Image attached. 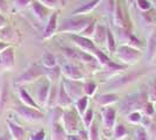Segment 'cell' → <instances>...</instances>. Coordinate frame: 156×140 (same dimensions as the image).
Masks as SVG:
<instances>
[{"label": "cell", "mask_w": 156, "mask_h": 140, "mask_svg": "<svg viewBox=\"0 0 156 140\" xmlns=\"http://www.w3.org/2000/svg\"><path fill=\"white\" fill-rule=\"evenodd\" d=\"M94 21L92 16L88 15H78L72 16L66 20H63L62 23L60 25L58 33L60 34H74V35H80L82 32L86 29L87 27Z\"/></svg>", "instance_id": "obj_1"}, {"label": "cell", "mask_w": 156, "mask_h": 140, "mask_svg": "<svg viewBox=\"0 0 156 140\" xmlns=\"http://www.w3.org/2000/svg\"><path fill=\"white\" fill-rule=\"evenodd\" d=\"M147 102H148L147 89L144 91L132 93V95L127 96V98L122 101L121 105H120V112L125 116H127L128 113H130L133 111H141L142 112V109Z\"/></svg>", "instance_id": "obj_2"}, {"label": "cell", "mask_w": 156, "mask_h": 140, "mask_svg": "<svg viewBox=\"0 0 156 140\" xmlns=\"http://www.w3.org/2000/svg\"><path fill=\"white\" fill-rule=\"evenodd\" d=\"M45 77V68L39 64H31L20 76L16 78V85L23 86L38 82L40 78Z\"/></svg>", "instance_id": "obj_3"}, {"label": "cell", "mask_w": 156, "mask_h": 140, "mask_svg": "<svg viewBox=\"0 0 156 140\" xmlns=\"http://www.w3.org/2000/svg\"><path fill=\"white\" fill-rule=\"evenodd\" d=\"M76 110L74 109H65L62 112V126L67 135L69 134H78L80 131V120Z\"/></svg>", "instance_id": "obj_4"}, {"label": "cell", "mask_w": 156, "mask_h": 140, "mask_svg": "<svg viewBox=\"0 0 156 140\" xmlns=\"http://www.w3.org/2000/svg\"><path fill=\"white\" fill-rule=\"evenodd\" d=\"M115 53L121 63L128 65V67L136 64L141 58V52L139 49H135L133 47L126 46V45H121L116 49Z\"/></svg>", "instance_id": "obj_5"}, {"label": "cell", "mask_w": 156, "mask_h": 140, "mask_svg": "<svg viewBox=\"0 0 156 140\" xmlns=\"http://www.w3.org/2000/svg\"><path fill=\"white\" fill-rule=\"evenodd\" d=\"M51 86L52 83L47 79L46 77L40 78L39 81L37 82V88L34 90V101L37 102V104L39 105L40 108H46L47 101H48V95L51 91Z\"/></svg>", "instance_id": "obj_6"}, {"label": "cell", "mask_w": 156, "mask_h": 140, "mask_svg": "<svg viewBox=\"0 0 156 140\" xmlns=\"http://www.w3.org/2000/svg\"><path fill=\"white\" fill-rule=\"evenodd\" d=\"M61 72L63 78H67L70 81H85L86 78L83 68L70 61H67L61 65Z\"/></svg>", "instance_id": "obj_7"}, {"label": "cell", "mask_w": 156, "mask_h": 140, "mask_svg": "<svg viewBox=\"0 0 156 140\" xmlns=\"http://www.w3.org/2000/svg\"><path fill=\"white\" fill-rule=\"evenodd\" d=\"M16 113L20 118H23L25 122L27 123H41L44 119H45V116L42 113V111L37 109H33V108H28V106H25V105H19L16 106Z\"/></svg>", "instance_id": "obj_8"}, {"label": "cell", "mask_w": 156, "mask_h": 140, "mask_svg": "<svg viewBox=\"0 0 156 140\" xmlns=\"http://www.w3.org/2000/svg\"><path fill=\"white\" fill-rule=\"evenodd\" d=\"M83 82L85 81H70L67 78H63L61 84L65 88L66 92L68 93V96L75 102L80 99L81 97L86 96L83 91Z\"/></svg>", "instance_id": "obj_9"}, {"label": "cell", "mask_w": 156, "mask_h": 140, "mask_svg": "<svg viewBox=\"0 0 156 140\" xmlns=\"http://www.w3.org/2000/svg\"><path fill=\"white\" fill-rule=\"evenodd\" d=\"M68 38L73 41L74 46H76L78 49L85 52V53L92 54L94 56V54H95L96 50H98L96 46L94 45V42L90 39L83 38V36H81V35H74V34H69Z\"/></svg>", "instance_id": "obj_10"}, {"label": "cell", "mask_w": 156, "mask_h": 140, "mask_svg": "<svg viewBox=\"0 0 156 140\" xmlns=\"http://www.w3.org/2000/svg\"><path fill=\"white\" fill-rule=\"evenodd\" d=\"M102 125L106 133H112L115 127V120H116V110L112 106L102 108L101 109Z\"/></svg>", "instance_id": "obj_11"}, {"label": "cell", "mask_w": 156, "mask_h": 140, "mask_svg": "<svg viewBox=\"0 0 156 140\" xmlns=\"http://www.w3.org/2000/svg\"><path fill=\"white\" fill-rule=\"evenodd\" d=\"M140 76H141V72H139V71H133V72H130V74L122 75V76L117 77L116 79H114L113 82H110L109 89L117 90V89H121V88H123V86L129 85L130 83L135 82Z\"/></svg>", "instance_id": "obj_12"}, {"label": "cell", "mask_w": 156, "mask_h": 140, "mask_svg": "<svg viewBox=\"0 0 156 140\" xmlns=\"http://www.w3.org/2000/svg\"><path fill=\"white\" fill-rule=\"evenodd\" d=\"M58 19H59V13H58V12L51 14V16L48 18L46 27H45V31H44V35H42V39L44 40L52 39L55 34L58 33V29H59Z\"/></svg>", "instance_id": "obj_13"}, {"label": "cell", "mask_w": 156, "mask_h": 140, "mask_svg": "<svg viewBox=\"0 0 156 140\" xmlns=\"http://www.w3.org/2000/svg\"><path fill=\"white\" fill-rule=\"evenodd\" d=\"M128 68V65L126 64H122V63H115L110 61L105 68H102V74L108 78V79H113L114 77L119 76L122 71H125L126 69Z\"/></svg>", "instance_id": "obj_14"}, {"label": "cell", "mask_w": 156, "mask_h": 140, "mask_svg": "<svg viewBox=\"0 0 156 140\" xmlns=\"http://www.w3.org/2000/svg\"><path fill=\"white\" fill-rule=\"evenodd\" d=\"M119 101V96L115 92H107L102 93L95 97V103L101 106V108H107V106H112L113 104H115Z\"/></svg>", "instance_id": "obj_15"}, {"label": "cell", "mask_w": 156, "mask_h": 140, "mask_svg": "<svg viewBox=\"0 0 156 140\" xmlns=\"http://www.w3.org/2000/svg\"><path fill=\"white\" fill-rule=\"evenodd\" d=\"M102 1H103V0H92V1L87 2L85 5H81V6H79L78 8H75V9L72 12V14H73V16L88 15L89 13L93 12L95 8L100 6V4H101Z\"/></svg>", "instance_id": "obj_16"}, {"label": "cell", "mask_w": 156, "mask_h": 140, "mask_svg": "<svg viewBox=\"0 0 156 140\" xmlns=\"http://www.w3.org/2000/svg\"><path fill=\"white\" fill-rule=\"evenodd\" d=\"M6 125H7L8 132L11 134L13 140H25L26 139V130L23 126L16 124L11 120H6Z\"/></svg>", "instance_id": "obj_17"}, {"label": "cell", "mask_w": 156, "mask_h": 140, "mask_svg": "<svg viewBox=\"0 0 156 140\" xmlns=\"http://www.w3.org/2000/svg\"><path fill=\"white\" fill-rule=\"evenodd\" d=\"M31 9L35 16V19L40 23H45L46 18L48 15V8H46L44 5H41L38 0H34L31 5Z\"/></svg>", "instance_id": "obj_18"}, {"label": "cell", "mask_w": 156, "mask_h": 140, "mask_svg": "<svg viewBox=\"0 0 156 140\" xmlns=\"http://www.w3.org/2000/svg\"><path fill=\"white\" fill-rule=\"evenodd\" d=\"M144 58H146L147 63H151L156 58V32H153L148 38Z\"/></svg>", "instance_id": "obj_19"}, {"label": "cell", "mask_w": 156, "mask_h": 140, "mask_svg": "<svg viewBox=\"0 0 156 140\" xmlns=\"http://www.w3.org/2000/svg\"><path fill=\"white\" fill-rule=\"evenodd\" d=\"M73 105H74V101L68 96V93L66 92V90H65V88L62 86V84H60V86H59V95H58V103H56V106L65 110V109H69Z\"/></svg>", "instance_id": "obj_20"}, {"label": "cell", "mask_w": 156, "mask_h": 140, "mask_svg": "<svg viewBox=\"0 0 156 140\" xmlns=\"http://www.w3.org/2000/svg\"><path fill=\"white\" fill-rule=\"evenodd\" d=\"M0 57L2 60L5 70H12L14 68V64H16V53H14V49L11 46L0 54Z\"/></svg>", "instance_id": "obj_21"}, {"label": "cell", "mask_w": 156, "mask_h": 140, "mask_svg": "<svg viewBox=\"0 0 156 140\" xmlns=\"http://www.w3.org/2000/svg\"><path fill=\"white\" fill-rule=\"evenodd\" d=\"M18 93H19V98H20V102L23 103V105L28 106V108H33V109L40 110V111H41V108L37 104V102L34 101V98H33L31 95L23 89V86H19Z\"/></svg>", "instance_id": "obj_22"}, {"label": "cell", "mask_w": 156, "mask_h": 140, "mask_svg": "<svg viewBox=\"0 0 156 140\" xmlns=\"http://www.w3.org/2000/svg\"><path fill=\"white\" fill-rule=\"evenodd\" d=\"M113 22L116 26L117 28H127V21H126L125 14H123V11L121 7V4L116 1V5H115V9L113 12Z\"/></svg>", "instance_id": "obj_23"}, {"label": "cell", "mask_w": 156, "mask_h": 140, "mask_svg": "<svg viewBox=\"0 0 156 140\" xmlns=\"http://www.w3.org/2000/svg\"><path fill=\"white\" fill-rule=\"evenodd\" d=\"M18 38H19L18 32L9 26H6L5 28L0 29V41L1 42H5V43L16 42L18 41Z\"/></svg>", "instance_id": "obj_24"}, {"label": "cell", "mask_w": 156, "mask_h": 140, "mask_svg": "<svg viewBox=\"0 0 156 140\" xmlns=\"http://www.w3.org/2000/svg\"><path fill=\"white\" fill-rule=\"evenodd\" d=\"M107 31L108 28L105 27L103 25H99L96 23V28L94 32L93 36H92V41L94 42L95 46L98 45H102V43H106V39H107Z\"/></svg>", "instance_id": "obj_25"}, {"label": "cell", "mask_w": 156, "mask_h": 140, "mask_svg": "<svg viewBox=\"0 0 156 140\" xmlns=\"http://www.w3.org/2000/svg\"><path fill=\"white\" fill-rule=\"evenodd\" d=\"M51 124H52V128H51L52 140H66L67 139V133H66L65 128H63L62 123L54 122V123H51Z\"/></svg>", "instance_id": "obj_26"}, {"label": "cell", "mask_w": 156, "mask_h": 140, "mask_svg": "<svg viewBox=\"0 0 156 140\" xmlns=\"http://www.w3.org/2000/svg\"><path fill=\"white\" fill-rule=\"evenodd\" d=\"M61 75H62L61 67H59V65H56L54 68H45V77L52 84H56V82L61 77Z\"/></svg>", "instance_id": "obj_27"}, {"label": "cell", "mask_w": 156, "mask_h": 140, "mask_svg": "<svg viewBox=\"0 0 156 140\" xmlns=\"http://www.w3.org/2000/svg\"><path fill=\"white\" fill-rule=\"evenodd\" d=\"M58 95H59V88H58L56 84H52L51 91H49V95H48V101H47L46 108H48V109H51V110L56 108Z\"/></svg>", "instance_id": "obj_28"}, {"label": "cell", "mask_w": 156, "mask_h": 140, "mask_svg": "<svg viewBox=\"0 0 156 140\" xmlns=\"http://www.w3.org/2000/svg\"><path fill=\"white\" fill-rule=\"evenodd\" d=\"M88 103H89V97H87V96H83L80 99L74 102L75 110H76V112H78V115L80 117L83 116L85 112L88 110Z\"/></svg>", "instance_id": "obj_29"}, {"label": "cell", "mask_w": 156, "mask_h": 140, "mask_svg": "<svg viewBox=\"0 0 156 140\" xmlns=\"http://www.w3.org/2000/svg\"><path fill=\"white\" fill-rule=\"evenodd\" d=\"M147 96H148V102L155 104L156 103V77H153L148 83L147 86Z\"/></svg>", "instance_id": "obj_30"}, {"label": "cell", "mask_w": 156, "mask_h": 140, "mask_svg": "<svg viewBox=\"0 0 156 140\" xmlns=\"http://www.w3.org/2000/svg\"><path fill=\"white\" fill-rule=\"evenodd\" d=\"M128 135V130L126 128L125 125L117 124L115 125L114 130H113V137L115 140H123Z\"/></svg>", "instance_id": "obj_31"}, {"label": "cell", "mask_w": 156, "mask_h": 140, "mask_svg": "<svg viewBox=\"0 0 156 140\" xmlns=\"http://www.w3.org/2000/svg\"><path fill=\"white\" fill-rule=\"evenodd\" d=\"M42 64H44V68H54L58 65L56 57L49 52H45L42 55Z\"/></svg>", "instance_id": "obj_32"}, {"label": "cell", "mask_w": 156, "mask_h": 140, "mask_svg": "<svg viewBox=\"0 0 156 140\" xmlns=\"http://www.w3.org/2000/svg\"><path fill=\"white\" fill-rule=\"evenodd\" d=\"M94 118H95V113H94V111L92 109H88L85 112V115L81 117V120L83 123V126H85V130L86 131H88V128L94 123Z\"/></svg>", "instance_id": "obj_33"}, {"label": "cell", "mask_w": 156, "mask_h": 140, "mask_svg": "<svg viewBox=\"0 0 156 140\" xmlns=\"http://www.w3.org/2000/svg\"><path fill=\"white\" fill-rule=\"evenodd\" d=\"M106 48L109 53H115L116 52V42H115V36L113 34V32L108 28L107 31V39H106Z\"/></svg>", "instance_id": "obj_34"}, {"label": "cell", "mask_w": 156, "mask_h": 140, "mask_svg": "<svg viewBox=\"0 0 156 140\" xmlns=\"http://www.w3.org/2000/svg\"><path fill=\"white\" fill-rule=\"evenodd\" d=\"M83 91L87 97H93L98 91V84L94 81H86L83 82Z\"/></svg>", "instance_id": "obj_35"}, {"label": "cell", "mask_w": 156, "mask_h": 140, "mask_svg": "<svg viewBox=\"0 0 156 140\" xmlns=\"http://www.w3.org/2000/svg\"><path fill=\"white\" fill-rule=\"evenodd\" d=\"M142 118H143V113L141 111H133L126 116L127 122L133 125H140L142 122Z\"/></svg>", "instance_id": "obj_36"}, {"label": "cell", "mask_w": 156, "mask_h": 140, "mask_svg": "<svg viewBox=\"0 0 156 140\" xmlns=\"http://www.w3.org/2000/svg\"><path fill=\"white\" fill-rule=\"evenodd\" d=\"M41 5H44L48 9H55L58 11L59 8L62 6V1L61 0H38Z\"/></svg>", "instance_id": "obj_37"}, {"label": "cell", "mask_w": 156, "mask_h": 140, "mask_svg": "<svg viewBox=\"0 0 156 140\" xmlns=\"http://www.w3.org/2000/svg\"><path fill=\"white\" fill-rule=\"evenodd\" d=\"M87 137H88V140H102L100 137V132H99V127L95 123H93L92 126L88 128Z\"/></svg>", "instance_id": "obj_38"}, {"label": "cell", "mask_w": 156, "mask_h": 140, "mask_svg": "<svg viewBox=\"0 0 156 140\" xmlns=\"http://www.w3.org/2000/svg\"><path fill=\"white\" fill-rule=\"evenodd\" d=\"M94 57L96 58V61L99 62V64L101 65V68H105L108 63L110 62V60H109V57L107 56V55L105 54L103 52H101V50H96V53L94 54Z\"/></svg>", "instance_id": "obj_39"}, {"label": "cell", "mask_w": 156, "mask_h": 140, "mask_svg": "<svg viewBox=\"0 0 156 140\" xmlns=\"http://www.w3.org/2000/svg\"><path fill=\"white\" fill-rule=\"evenodd\" d=\"M134 139L135 140H150L149 134L144 127H137L134 132Z\"/></svg>", "instance_id": "obj_40"}, {"label": "cell", "mask_w": 156, "mask_h": 140, "mask_svg": "<svg viewBox=\"0 0 156 140\" xmlns=\"http://www.w3.org/2000/svg\"><path fill=\"white\" fill-rule=\"evenodd\" d=\"M135 4H136L137 8L140 9L142 13L149 12L151 9V7H153V5H151V2L149 0H136Z\"/></svg>", "instance_id": "obj_41"}, {"label": "cell", "mask_w": 156, "mask_h": 140, "mask_svg": "<svg viewBox=\"0 0 156 140\" xmlns=\"http://www.w3.org/2000/svg\"><path fill=\"white\" fill-rule=\"evenodd\" d=\"M105 1V5H103V8H105V13L107 15H113V12L115 9V5H116V1L115 0H103Z\"/></svg>", "instance_id": "obj_42"}, {"label": "cell", "mask_w": 156, "mask_h": 140, "mask_svg": "<svg viewBox=\"0 0 156 140\" xmlns=\"http://www.w3.org/2000/svg\"><path fill=\"white\" fill-rule=\"evenodd\" d=\"M34 0H14V8L16 11H23L28 6H31Z\"/></svg>", "instance_id": "obj_43"}, {"label": "cell", "mask_w": 156, "mask_h": 140, "mask_svg": "<svg viewBox=\"0 0 156 140\" xmlns=\"http://www.w3.org/2000/svg\"><path fill=\"white\" fill-rule=\"evenodd\" d=\"M95 28H96V22H95V21H92V23H90L80 35L83 36V38H87V39L92 40V36H93L94 32H95Z\"/></svg>", "instance_id": "obj_44"}, {"label": "cell", "mask_w": 156, "mask_h": 140, "mask_svg": "<svg viewBox=\"0 0 156 140\" xmlns=\"http://www.w3.org/2000/svg\"><path fill=\"white\" fill-rule=\"evenodd\" d=\"M154 112H155V106H154V104L150 103V102H147V103L144 104L143 109H142V113H143L144 116L151 117L154 115Z\"/></svg>", "instance_id": "obj_45"}, {"label": "cell", "mask_w": 156, "mask_h": 140, "mask_svg": "<svg viewBox=\"0 0 156 140\" xmlns=\"http://www.w3.org/2000/svg\"><path fill=\"white\" fill-rule=\"evenodd\" d=\"M28 140H46V133L44 130H40L37 133H34L33 135H31Z\"/></svg>", "instance_id": "obj_46"}, {"label": "cell", "mask_w": 156, "mask_h": 140, "mask_svg": "<svg viewBox=\"0 0 156 140\" xmlns=\"http://www.w3.org/2000/svg\"><path fill=\"white\" fill-rule=\"evenodd\" d=\"M8 12V2L7 0H0V14H6Z\"/></svg>", "instance_id": "obj_47"}, {"label": "cell", "mask_w": 156, "mask_h": 140, "mask_svg": "<svg viewBox=\"0 0 156 140\" xmlns=\"http://www.w3.org/2000/svg\"><path fill=\"white\" fill-rule=\"evenodd\" d=\"M6 26H7V21H6V19H5V16L2 15V14H0V29L5 28Z\"/></svg>", "instance_id": "obj_48"}, {"label": "cell", "mask_w": 156, "mask_h": 140, "mask_svg": "<svg viewBox=\"0 0 156 140\" xmlns=\"http://www.w3.org/2000/svg\"><path fill=\"white\" fill-rule=\"evenodd\" d=\"M0 140H13V139H12V137H11L9 132H6V133H4V134L0 135Z\"/></svg>", "instance_id": "obj_49"}, {"label": "cell", "mask_w": 156, "mask_h": 140, "mask_svg": "<svg viewBox=\"0 0 156 140\" xmlns=\"http://www.w3.org/2000/svg\"><path fill=\"white\" fill-rule=\"evenodd\" d=\"M8 47H9L8 43H5V42H1V41H0V54H1L4 50H6Z\"/></svg>", "instance_id": "obj_50"}, {"label": "cell", "mask_w": 156, "mask_h": 140, "mask_svg": "<svg viewBox=\"0 0 156 140\" xmlns=\"http://www.w3.org/2000/svg\"><path fill=\"white\" fill-rule=\"evenodd\" d=\"M66 140H82V139L79 137L78 134H69V135H67V139Z\"/></svg>", "instance_id": "obj_51"}, {"label": "cell", "mask_w": 156, "mask_h": 140, "mask_svg": "<svg viewBox=\"0 0 156 140\" xmlns=\"http://www.w3.org/2000/svg\"><path fill=\"white\" fill-rule=\"evenodd\" d=\"M4 71H6V70H5V67H4L2 60H1V57H0V74H2Z\"/></svg>", "instance_id": "obj_52"}, {"label": "cell", "mask_w": 156, "mask_h": 140, "mask_svg": "<svg viewBox=\"0 0 156 140\" xmlns=\"http://www.w3.org/2000/svg\"><path fill=\"white\" fill-rule=\"evenodd\" d=\"M136 0H126V2H127V5L128 6H132V5H134V2H135Z\"/></svg>", "instance_id": "obj_53"}, {"label": "cell", "mask_w": 156, "mask_h": 140, "mask_svg": "<svg viewBox=\"0 0 156 140\" xmlns=\"http://www.w3.org/2000/svg\"><path fill=\"white\" fill-rule=\"evenodd\" d=\"M151 5H154V7L156 8V0H153V2H151Z\"/></svg>", "instance_id": "obj_54"}, {"label": "cell", "mask_w": 156, "mask_h": 140, "mask_svg": "<svg viewBox=\"0 0 156 140\" xmlns=\"http://www.w3.org/2000/svg\"><path fill=\"white\" fill-rule=\"evenodd\" d=\"M155 108H156V103H155Z\"/></svg>", "instance_id": "obj_55"}, {"label": "cell", "mask_w": 156, "mask_h": 140, "mask_svg": "<svg viewBox=\"0 0 156 140\" xmlns=\"http://www.w3.org/2000/svg\"><path fill=\"white\" fill-rule=\"evenodd\" d=\"M102 140H107V139H102Z\"/></svg>", "instance_id": "obj_56"}]
</instances>
